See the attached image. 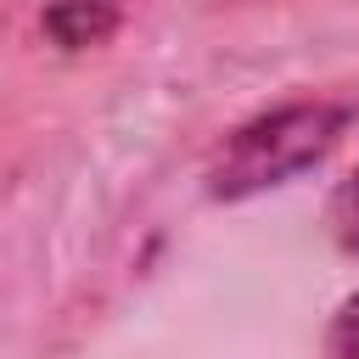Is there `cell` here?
Returning a JSON list of instances; mask_svg holds the SVG:
<instances>
[{
    "mask_svg": "<svg viewBox=\"0 0 359 359\" xmlns=\"http://www.w3.org/2000/svg\"><path fill=\"white\" fill-rule=\"evenodd\" d=\"M348 123H353V107L342 101H286L247 118L208 163V196L241 202V196H258L269 185L309 174L314 163H325V151L342 140Z\"/></svg>",
    "mask_w": 359,
    "mask_h": 359,
    "instance_id": "cell-1",
    "label": "cell"
},
{
    "mask_svg": "<svg viewBox=\"0 0 359 359\" xmlns=\"http://www.w3.org/2000/svg\"><path fill=\"white\" fill-rule=\"evenodd\" d=\"M123 6H129V0H50L45 34H50L62 50H90V45H101V39L118 34Z\"/></svg>",
    "mask_w": 359,
    "mask_h": 359,
    "instance_id": "cell-2",
    "label": "cell"
},
{
    "mask_svg": "<svg viewBox=\"0 0 359 359\" xmlns=\"http://www.w3.org/2000/svg\"><path fill=\"white\" fill-rule=\"evenodd\" d=\"M325 219H331L337 247L359 258V168H353V174L337 185V196H331V213H325Z\"/></svg>",
    "mask_w": 359,
    "mask_h": 359,
    "instance_id": "cell-3",
    "label": "cell"
},
{
    "mask_svg": "<svg viewBox=\"0 0 359 359\" xmlns=\"http://www.w3.org/2000/svg\"><path fill=\"white\" fill-rule=\"evenodd\" d=\"M325 359H359V292L342 297V309L325 325Z\"/></svg>",
    "mask_w": 359,
    "mask_h": 359,
    "instance_id": "cell-4",
    "label": "cell"
}]
</instances>
